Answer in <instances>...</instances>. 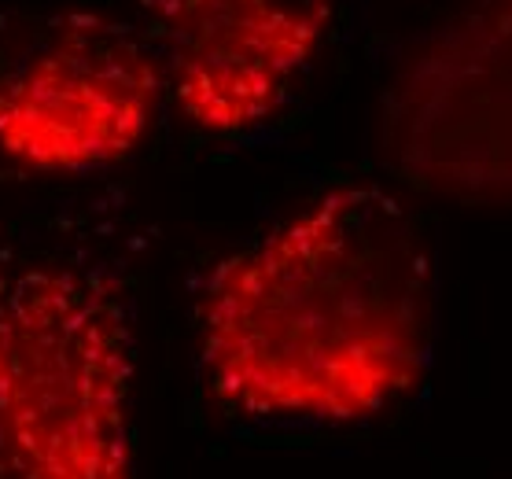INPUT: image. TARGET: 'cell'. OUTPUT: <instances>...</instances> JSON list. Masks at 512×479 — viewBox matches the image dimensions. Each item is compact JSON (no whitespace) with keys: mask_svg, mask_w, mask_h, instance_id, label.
Listing matches in <instances>:
<instances>
[{"mask_svg":"<svg viewBox=\"0 0 512 479\" xmlns=\"http://www.w3.org/2000/svg\"><path fill=\"white\" fill-rule=\"evenodd\" d=\"M428 321L417 222L384 188L350 185L218 262L199 354L214 395L247 417L347 424L417 387Z\"/></svg>","mask_w":512,"mask_h":479,"instance_id":"cell-1","label":"cell"},{"mask_svg":"<svg viewBox=\"0 0 512 479\" xmlns=\"http://www.w3.org/2000/svg\"><path fill=\"white\" fill-rule=\"evenodd\" d=\"M133 373L107 277L0 258V479H137Z\"/></svg>","mask_w":512,"mask_h":479,"instance_id":"cell-2","label":"cell"},{"mask_svg":"<svg viewBox=\"0 0 512 479\" xmlns=\"http://www.w3.org/2000/svg\"><path fill=\"white\" fill-rule=\"evenodd\" d=\"M166 89L148 34L100 12L0 26V155L34 174H85L137 152Z\"/></svg>","mask_w":512,"mask_h":479,"instance_id":"cell-3","label":"cell"},{"mask_svg":"<svg viewBox=\"0 0 512 479\" xmlns=\"http://www.w3.org/2000/svg\"><path fill=\"white\" fill-rule=\"evenodd\" d=\"M166 89L192 126L247 133L288 104L336 0H137Z\"/></svg>","mask_w":512,"mask_h":479,"instance_id":"cell-4","label":"cell"}]
</instances>
